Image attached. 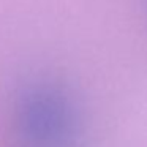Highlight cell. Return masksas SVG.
I'll use <instances>...</instances> for the list:
<instances>
[{
  "mask_svg": "<svg viewBox=\"0 0 147 147\" xmlns=\"http://www.w3.org/2000/svg\"><path fill=\"white\" fill-rule=\"evenodd\" d=\"M14 122L27 147H74L81 133L79 112L71 95L52 82H36L21 92Z\"/></svg>",
  "mask_w": 147,
  "mask_h": 147,
  "instance_id": "6da1fadb",
  "label": "cell"
}]
</instances>
